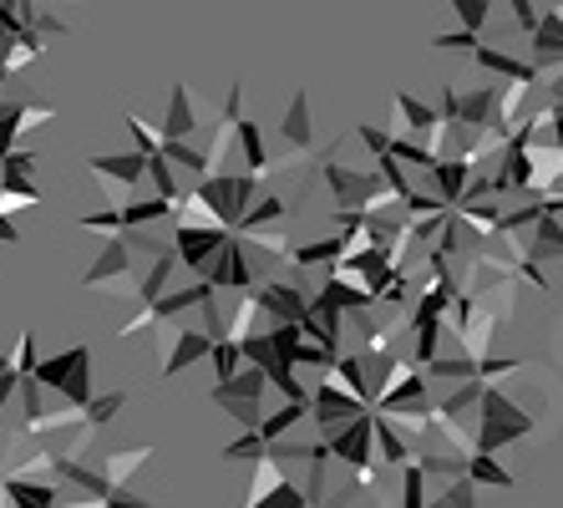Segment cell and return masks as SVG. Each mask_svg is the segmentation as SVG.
Segmentation results:
<instances>
[{
    "label": "cell",
    "mask_w": 563,
    "mask_h": 508,
    "mask_svg": "<svg viewBox=\"0 0 563 508\" xmlns=\"http://www.w3.org/2000/svg\"><path fill=\"white\" fill-rule=\"evenodd\" d=\"M512 11H518V26H523V31H538V11H533V0H512Z\"/></svg>",
    "instance_id": "obj_43"
},
{
    "label": "cell",
    "mask_w": 563,
    "mask_h": 508,
    "mask_svg": "<svg viewBox=\"0 0 563 508\" xmlns=\"http://www.w3.org/2000/svg\"><path fill=\"white\" fill-rule=\"evenodd\" d=\"M229 240V229L219 224H173V250H178V265H188L198 275V269L213 259V250Z\"/></svg>",
    "instance_id": "obj_9"
},
{
    "label": "cell",
    "mask_w": 563,
    "mask_h": 508,
    "mask_svg": "<svg viewBox=\"0 0 563 508\" xmlns=\"http://www.w3.org/2000/svg\"><path fill=\"white\" fill-rule=\"evenodd\" d=\"M396 112L407 118V128H401V133H411V137H432V133H437V112H432V108H421V102H417L411 92L396 97Z\"/></svg>",
    "instance_id": "obj_21"
},
{
    "label": "cell",
    "mask_w": 563,
    "mask_h": 508,
    "mask_svg": "<svg viewBox=\"0 0 563 508\" xmlns=\"http://www.w3.org/2000/svg\"><path fill=\"white\" fill-rule=\"evenodd\" d=\"M0 244H21V229L11 224V214H0Z\"/></svg>",
    "instance_id": "obj_44"
},
{
    "label": "cell",
    "mask_w": 563,
    "mask_h": 508,
    "mask_svg": "<svg viewBox=\"0 0 563 508\" xmlns=\"http://www.w3.org/2000/svg\"><path fill=\"white\" fill-rule=\"evenodd\" d=\"M163 153L173 158V168H188V174H209L213 158L203 153V147H194L188 137H163Z\"/></svg>",
    "instance_id": "obj_20"
},
{
    "label": "cell",
    "mask_w": 563,
    "mask_h": 508,
    "mask_svg": "<svg viewBox=\"0 0 563 508\" xmlns=\"http://www.w3.org/2000/svg\"><path fill=\"white\" fill-rule=\"evenodd\" d=\"M5 366H11V356H5V351H0V372H5Z\"/></svg>",
    "instance_id": "obj_45"
},
{
    "label": "cell",
    "mask_w": 563,
    "mask_h": 508,
    "mask_svg": "<svg viewBox=\"0 0 563 508\" xmlns=\"http://www.w3.org/2000/svg\"><path fill=\"white\" fill-rule=\"evenodd\" d=\"M264 224H285V203L279 199H260L250 203V214L234 224V234H250V229H264Z\"/></svg>",
    "instance_id": "obj_28"
},
{
    "label": "cell",
    "mask_w": 563,
    "mask_h": 508,
    "mask_svg": "<svg viewBox=\"0 0 563 508\" xmlns=\"http://www.w3.org/2000/svg\"><path fill=\"white\" fill-rule=\"evenodd\" d=\"M147 178H153V188L163 194V199H178L184 188H178V174H173V158L157 147V153H147Z\"/></svg>",
    "instance_id": "obj_26"
},
{
    "label": "cell",
    "mask_w": 563,
    "mask_h": 508,
    "mask_svg": "<svg viewBox=\"0 0 563 508\" xmlns=\"http://www.w3.org/2000/svg\"><path fill=\"white\" fill-rule=\"evenodd\" d=\"M254 178L260 174H250V168H244V174H203L198 178V194H203V199L213 203V214L223 219V229H229V234H234V224L244 214H250V203H254Z\"/></svg>",
    "instance_id": "obj_2"
},
{
    "label": "cell",
    "mask_w": 563,
    "mask_h": 508,
    "mask_svg": "<svg viewBox=\"0 0 563 508\" xmlns=\"http://www.w3.org/2000/svg\"><path fill=\"white\" fill-rule=\"evenodd\" d=\"M285 143H295V147L310 143V102H305V92H295V102L285 112Z\"/></svg>",
    "instance_id": "obj_27"
},
{
    "label": "cell",
    "mask_w": 563,
    "mask_h": 508,
    "mask_svg": "<svg viewBox=\"0 0 563 508\" xmlns=\"http://www.w3.org/2000/svg\"><path fill=\"white\" fill-rule=\"evenodd\" d=\"M128 407V391H107V397H92L87 407H81V417L92 422V428H102V422H112V417Z\"/></svg>",
    "instance_id": "obj_31"
},
{
    "label": "cell",
    "mask_w": 563,
    "mask_h": 508,
    "mask_svg": "<svg viewBox=\"0 0 563 508\" xmlns=\"http://www.w3.org/2000/svg\"><path fill=\"white\" fill-rule=\"evenodd\" d=\"M310 412H314V422H320V432H335V428H345L355 412H366V401L355 397L351 387H335V382H320V387L310 391Z\"/></svg>",
    "instance_id": "obj_8"
},
{
    "label": "cell",
    "mask_w": 563,
    "mask_h": 508,
    "mask_svg": "<svg viewBox=\"0 0 563 508\" xmlns=\"http://www.w3.org/2000/svg\"><path fill=\"white\" fill-rule=\"evenodd\" d=\"M213 295V285L209 280H198V285H188V290H173V295H157V300H147L132 321H122L118 325V335L128 341V335H137V331H147V325H157V321H173V316H184V310H194V306H203Z\"/></svg>",
    "instance_id": "obj_4"
},
{
    "label": "cell",
    "mask_w": 563,
    "mask_h": 508,
    "mask_svg": "<svg viewBox=\"0 0 563 508\" xmlns=\"http://www.w3.org/2000/svg\"><path fill=\"white\" fill-rule=\"evenodd\" d=\"M209 362H213V372H219V382L239 376V366H244V346H239V335H213Z\"/></svg>",
    "instance_id": "obj_23"
},
{
    "label": "cell",
    "mask_w": 563,
    "mask_h": 508,
    "mask_svg": "<svg viewBox=\"0 0 563 508\" xmlns=\"http://www.w3.org/2000/svg\"><path fill=\"white\" fill-rule=\"evenodd\" d=\"M209 351H213V335H209V331H194V325H178V331H173V346H168V356H163V376H184L188 366L209 362Z\"/></svg>",
    "instance_id": "obj_13"
},
{
    "label": "cell",
    "mask_w": 563,
    "mask_h": 508,
    "mask_svg": "<svg viewBox=\"0 0 563 508\" xmlns=\"http://www.w3.org/2000/svg\"><path fill=\"white\" fill-rule=\"evenodd\" d=\"M401 473H407L401 504H407V508H421V504H427V488H421V463H411V457H407V463H401Z\"/></svg>",
    "instance_id": "obj_36"
},
{
    "label": "cell",
    "mask_w": 563,
    "mask_h": 508,
    "mask_svg": "<svg viewBox=\"0 0 563 508\" xmlns=\"http://www.w3.org/2000/svg\"><path fill=\"white\" fill-rule=\"evenodd\" d=\"M483 438H477V448L483 453H493L498 442H508V438H518V432H528V417H518L508 407V401L498 397V391H483Z\"/></svg>",
    "instance_id": "obj_11"
},
{
    "label": "cell",
    "mask_w": 563,
    "mask_h": 508,
    "mask_svg": "<svg viewBox=\"0 0 563 508\" xmlns=\"http://www.w3.org/2000/svg\"><path fill=\"white\" fill-rule=\"evenodd\" d=\"M325 184L335 188V203H341V214L345 209H366V194H371V178L366 174H355V168H345V163H325Z\"/></svg>",
    "instance_id": "obj_15"
},
{
    "label": "cell",
    "mask_w": 563,
    "mask_h": 508,
    "mask_svg": "<svg viewBox=\"0 0 563 508\" xmlns=\"http://www.w3.org/2000/svg\"><path fill=\"white\" fill-rule=\"evenodd\" d=\"M209 401L219 407L229 422H239V428H260L264 422V407H260V397H250V391H239L234 382H219V387L209 391Z\"/></svg>",
    "instance_id": "obj_14"
},
{
    "label": "cell",
    "mask_w": 563,
    "mask_h": 508,
    "mask_svg": "<svg viewBox=\"0 0 563 508\" xmlns=\"http://www.w3.org/2000/svg\"><path fill=\"white\" fill-rule=\"evenodd\" d=\"M361 143H366L371 153H376V158H380V153H391V137L376 133V128H361Z\"/></svg>",
    "instance_id": "obj_42"
},
{
    "label": "cell",
    "mask_w": 563,
    "mask_h": 508,
    "mask_svg": "<svg viewBox=\"0 0 563 508\" xmlns=\"http://www.w3.org/2000/svg\"><path fill=\"white\" fill-rule=\"evenodd\" d=\"M442 504H452V508H467V504H477V488H472V473H467V483H452L446 488V498Z\"/></svg>",
    "instance_id": "obj_40"
},
{
    "label": "cell",
    "mask_w": 563,
    "mask_h": 508,
    "mask_svg": "<svg viewBox=\"0 0 563 508\" xmlns=\"http://www.w3.org/2000/svg\"><path fill=\"white\" fill-rule=\"evenodd\" d=\"M0 504H11V508H56V504H62V494H56L52 478L0 473Z\"/></svg>",
    "instance_id": "obj_12"
},
{
    "label": "cell",
    "mask_w": 563,
    "mask_h": 508,
    "mask_svg": "<svg viewBox=\"0 0 563 508\" xmlns=\"http://www.w3.org/2000/svg\"><path fill=\"white\" fill-rule=\"evenodd\" d=\"M376 448H380V457H386V463H396V468H401V463L411 457V453H407V442L396 438L386 417H376Z\"/></svg>",
    "instance_id": "obj_33"
},
{
    "label": "cell",
    "mask_w": 563,
    "mask_h": 508,
    "mask_svg": "<svg viewBox=\"0 0 563 508\" xmlns=\"http://www.w3.org/2000/svg\"><path fill=\"white\" fill-rule=\"evenodd\" d=\"M477 67L487 71H498V77H512V81H533V67L528 62H518V56H503V52H487V46H477Z\"/></svg>",
    "instance_id": "obj_25"
},
{
    "label": "cell",
    "mask_w": 563,
    "mask_h": 508,
    "mask_svg": "<svg viewBox=\"0 0 563 508\" xmlns=\"http://www.w3.org/2000/svg\"><path fill=\"white\" fill-rule=\"evenodd\" d=\"M87 168H92L97 184L112 194V203H118L147 178V153H137V147H132V153H97V158H87Z\"/></svg>",
    "instance_id": "obj_5"
},
{
    "label": "cell",
    "mask_w": 563,
    "mask_h": 508,
    "mask_svg": "<svg viewBox=\"0 0 563 508\" xmlns=\"http://www.w3.org/2000/svg\"><path fill=\"white\" fill-rule=\"evenodd\" d=\"M305 504H310V498H305V488H295V483H285V478H279L275 488H269V498H264L260 508H305Z\"/></svg>",
    "instance_id": "obj_34"
},
{
    "label": "cell",
    "mask_w": 563,
    "mask_h": 508,
    "mask_svg": "<svg viewBox=\"0 0 563 508\" xmlns=\"http://www.w3.org/2000/svg\"><path fill=\"white\" fill-rule=\"evenodd\" d=\"M194 133H198L194 92L178 81V87H173V102H168V118H163V137H194Z\"/></svg>",
    "instance_id": "obj_16"
},
{
    "label": "cell",
    "mask_w": 563,
    "mask_h": 508,
    "mask_svg": "<svg viewBox=\"0 0 563 508\" xmlns=\"http://www.w3.org/2000/svg\"><path fill=\"white\" fill-rule=\"evenodd\" d=\"M128 133H132V143H137V153H157V147H163V133H157L153 122L137 118V112L128 118Z\"/></svg>",
    "instance_id": "obj_35"
},
{
    "label": "cell",
    "mask_w": 563,
    "mask_h": 508,
    "mask_svg": "<svg viewBox=\"0 0 563 508\" xmlns=\"http://www.w3.org/2000/svg\"><path fill=\"white\" fill-rule=\"evenodd\" d=\"M553 250H563V234H559V229H553V224H543V240H538V259H553Z\"/></svg>",
    "instance_id": "obj_41"
},
{
    "label": "cell",
    "mask_w": 563,
    "mask_h": 508,
    "mask_svg": "<svg viewBox=\"0 0 563 508\" xmlns=\"http://www.w3.org/2000/svg\"><path fill=\"white\" fill-rule=\"evenodd\" d=\"M289 254V265H300V269H314V265H335L345 254V240H310V244H295Z\"/></svg>",
    "instance_id": "obj_18"
},
{
    "label": "cell",
    "mask_w": 563,
    "mask_h": 508,
    "mask_svg": "<svg viewBox=\"0 0 563 508\" xmlns=\"http://www.w3.org/2000/svg\"><path fill=\"white\" fill-rule=\"evenodd\" d=\"M264 448H269V442H264V432L260 428H244L234 442H229V448H223V457H229V463H250V457H264Z\"/></svg>",
    "instance_id": "obj_29"
},
{
    "label": "cell",
    "mask_w": 563,
    "mask_h": 508,
    "mask_svg": "<svg viewBox=\"0 0 563 508\" xmlns=\"http://www.w3.org/2000/svg\"><path fill=\"white\" fill-rule=\"evenodd\" d=\"M432 178H437V188H442V203H457L462 188H467V163L437 158V163H432Z\"/></svg>",
    "instance_id": "obj_22"
},
{
    "label": "cell",
    "mask_w": 563,
    "mask_h": 508,
    "mask_svg": "<svg viewBox=\"0 0 563 508\" xmlns=\"http://www.w3.org/2000/svg\"><path fill=\"white\" fill-rule=\"evenodd\" d=\"M452 5H457V15H462V26H467V31H477V26H483L487 0H452Z\"/></svg>",
    "instance_id": "obj_39"
},
{
    "label": "cell",
    "mask_w": 563,
    "mask_h": 508,
    "mask_svg": "<svg viewBox=\"0 0 563 508\" xmlns=\"http://www.w3.org/2000/svg\"><path fill=\"white\" fill-rule=\"evenodd\" d=\"M437 335H442V321H417V362L421 366L437 356Z\"/></svg>",
    "instance_id": "obj_37"
},
{
    "label": "cell",
    "mask_w": 563,
    "mask_h": 508,
    "mask_svg": "<svg viewBox=\"0 0 563 508\" xmlns=\"http://www.w3.org/2000/svg\"><path fill=\"white\" fill-rule=\"evenodd\" d=\"M36 382L62 391L66 407H87L92 401V346H66L46 362H36Z\"/></svg>",
    "instance_id": "obj_1"
},
{
    "label": "cell",
    "mask_w": 563,
    "mask_h": 508,
    "mask_svg": "<svg viewBox=\"0 0 563 508\" xmlns=\"http://www.w3.org/2000/svg\"><path fill=\"white\" fill-rule=\"evenodd\" d=\"M173 265H178V250H157L153 254V269H147L143 275V285H137V295H132V300H157V295H163V285H168V275H173Z\"/></svg>",
    "instance_id": "obj_19"
},
{
    "label": "cell",
    "mask_w": 563,
    "mask_h": 508,
    "mask_svg": "<svg viewBox=\"0 0 563 508\" xmlns=\"http://www.w3.org/2000/svg\"><path fill=\"white\" fill-rule=\"evenodd\" d=\"M254 300H260V310L269 316V325H275V321H305L314 295L295 290V285H279V280H260L254 285Z\"/></svg>",
    "instance_id": "obj_10"
},
{
    "label": "cell",
    "mask_w": 563,
    "mask_h": 508,
    "mask_svg": "<svg viewBox=\"0 0 563 508\" xmlns=\"http://www.w3.org/2000/svg\"><path fill=\"white\" fill-rule=\"evenodd\" d=\"M325 442H330V457H341L351 468H371V457H376V417L355 412L345 428L325 432Z\"/></svg>",
    "instance_id": "obj_6"
},
{
    "label": "cell",
    "mask_w": 563,
    "mask_h": 508,
    "mask_svg": "<svg viewBox=\"0 0 563 508\" xmlns=\"http://www.w3.org/2000/svg\"><path fill=\"white\" fill-rule=\"evenodd\" d=\"M538 56H543V62L563 56V15H543V21H538Z\"/></svg>",
    "instance_id": "obj_32"
},
{
    "label": "cell",
    "mask_w": 563,
    "mask_h": 508,
    "mask_svg": "<svg viewBox=\"0 0 563 508\" xmlns=\"http://www.w3.org/2000/svg\"><path fill=\"white\" fill-rule=\"evenodd\" d=\"M432 46H437V52H477L483 41H477V31H467V26H462V31H452V36H437Z\"/></svg>",
    "instance_id": "obj_38"
},
{
    "label": "cell",
    "mask_w": 563,
    "mask_h": 508,
    "mask_svg": "<svg viewBox=\"0 0 563 508\" xmlns=\"http://www.w3.org/2000/svg\"><path fill=\"white\" fill-rule=\"evenodd\" d=\"M234 133H239V147H244V168H250V174H264V163H269V153H264L260 122L239 118V122H234Z\"/></svg>",
    "instance_id": "obj_24"
},
{
    "label": "cell",
    "mask_w": 563,
    "mask_h": 508,
    "mask_svg": "<svg viewBox=\"0 0 563 508\" xmlns=\"http://www.w3.org/2000/svg\"><path fill=\"white\" fill-rule=\"evenodd\" d=\"M173 219V199L153 194L143 203H118V209H107V214H81L77 224L81 229H97V234H128V229H147V224H163Z\"/></svg>",
    "instance_id": "obj_3"
},
{
    "label": "cell",
    "mask_w": 563,
    "mask_h": 508,
    "mask_svg": "<svg viewBox=\"0 0 563 508\" xmlns=\"http://www.w3.org/2000/svg\"><path fill=\"white\" fill-rule=\"evenodd\" d=\"M467 473H472V483H493V488H512V473H508V468H498V463H493V453H483V448H477V457L467 463Z\"/></svg>",
    "instance_id": "obj_30"
},
{
    "label": "cell",
    "mask_w": 563,
    "mask_h": 508,
    "mask_svg": "<svg viewBox=\"0 0 563 508\" xmlns=\"http://www.w3.org/2000/svg\"><path fill=\"white\" fill-rule=\"evenodd\" d=\"M132 275V240L128 234H107L97 259L81 269V290H102V285H122Z\"/></svg>",
    "instance_id": "obj_7"
},
{
    "label": "cell",
    "mask_w": 563,
    "mask_h": 508,
    "mask_svg": "<svg viewBox=\"0 0 563 508\" xmlns=\"http://www.w3.org/2000/svg\"><path fill=\"white\" fill-rule=\"evenodd\" d=\"M147 457H157L153 448H118V453H107V468H102L107 483H112V488H128V478L143 468Z\"/></svg>",
    "instance_id": "obj_17"
}]
</instances>
